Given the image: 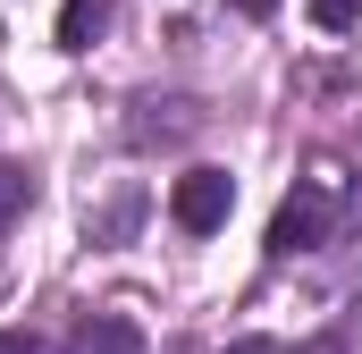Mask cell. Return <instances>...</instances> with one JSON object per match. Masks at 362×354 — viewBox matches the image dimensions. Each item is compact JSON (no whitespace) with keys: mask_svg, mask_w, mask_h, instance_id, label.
<instances>
[{"mask_svg":"<svg viewBox=\"0 0 362 354\" xmlns=\"http://www.w3.org/2000/svg\"><path fill=\"white\" fill-rule=\"evenodd\" d=\"M25 202H34V177L17 169V161H0V228H17V219H25Z\"/></svg>","mask_w":362,"mask_h":354,"instance_id":"6","label":"cell"},{"mask_svg":"<svg viewBox=\"0 0 362 354\" xmlns=\"http://www.w3.org/2000/svg\"><path fill=\"white\" fill-rule=\"evenodd\" d=\"M354 17H362V0H312V25H320V34H346Z\"/></svg>","mask_w":362,"mask_h":354,"instance_id":"7","label":"cell"},{"mask_svg":"<svg viewBox=\"0 0 362 354\" xmlns=\"http://www.w3.org/2000/svg\"><path fill=\"white\" fill-rule=\"evenodd\" d=\"M110 34V0H68L59 8V51H93Z\"/></svg>","mask_w":362,"mask_h":354,"instance_id":"5","label":"cell"},{"mask_svg":"<svg viewBox=\"0 0 362 354\" xmlns=\"http://www.w3.org/2000/svg\"><path fill=\"white\" fill-rule=\"evenodd\" d=\"M228 211H236V177H228V169H185L177 185H169V219H177L185 236L228 228Z\"/></svg>","mask_w":362,"mask_h":354,"instance_id":"2","label":"cell"},{"mask_svg":"<svg viewBox=\"0 0 362 354\" xmlns=\"http://www.w3.org/2000/svg\"><path fill=\"white\" fill-rule=\"evenodd\" d=\"M329 236H337V194H329V185H295V194L278 202V219H270V253L295 262V253H320Z\"/></svg>","mask_w":362,"mask_h":354,"instance_id":"1","label":"cell"},{"mask_svg":"<svg viewBox=\"0 0 362 354\" xmlns=\"http://www.w3.org/2000/svg\"><path fill=\"white\" fill-rule=\"evenodd\" d=\"M0 354H34V338H17V329H0Z\"/></svg>","mask_w":362,"mask_h":354,"instance_id":"9","label":"cell"},{"mask_svg":"<svg viewBox=\"0 0 362 354\" xmlns=\"http://www.w3.org/2000/svg\"><path fill=\"white\" fill-rule=\"evenodd\" d=\"M68 354H144V329L127 312H85L76 338H68Z\"/></svg>","mask_w":362,"mask_h":354,"instance_id":"4","label":"cell"},{"mask_svg":"<svg viewBox=\"0 0 362 354\" xmlns=\"http://www.w3.org/2000/svg\"><path fill=\"white\" fill-rule=\"evenodd\" d=\"M228 354H286V346H278V338H236Z\"/></svg>","mask_w":362,"mask_h":354,"instance_id":"8","label":"cell"},{"mask_svg":"<svg viewBox=\"0 0 362 354\" xmlns=\"http://www.w3.org/2000/svg\"><path fill=\"white\" fill-rule=\"evenodd\" d=\"M194 127H202V110H194V101H160V93H152V101H135L127 144H135V152H160V144H185Z\"/></svg>","mask_w":362,"mask_h":354,"instance_id":"3","label":"cell"},{"mask_svg":"<svg viewBox=\"0 0 362 354\" xmlns=\"http://www.w3.org/2000/svg\"><path fill=\"white\" fill-rule=\"evenodd\" d=\"M236 8H245V17H278V0H236Z\"/></svg>","mask_w":362,"mask_h":354,"instance_id":"10","label":"cell"}]
</instances>
